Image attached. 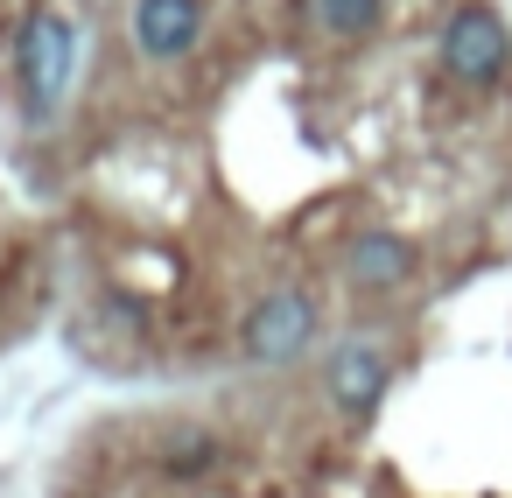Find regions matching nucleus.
<instances>
[{
	"instance_id": "nucleus-1",
	"label": "nucleus",
	"mask_w": 512,
	"mask_h": 498,
	"mask_svg": "<svg viewBox=\"0 0 512 498\" xmlns=\"http://www.w3.org/2000/svg\"><path fill=\"white\" fill-rule=\"evenodd\" d=\"M99 0H0V358L64 302L50 148L78 99Z\"/></svg>"
}]
</instances>
